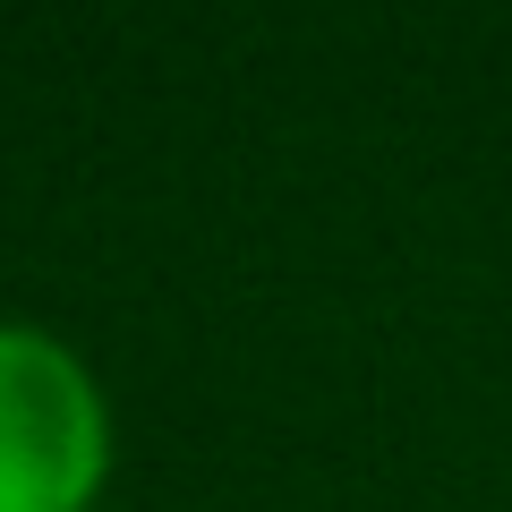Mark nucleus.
<instances>
[{
    "instance_id": "obj_1",
    "label": "nucleus",
    "mask_w": 512,
    "mask_h": 512,
    "mask_svg": "<svg viewBox=\"0 0 512 512\" xmlns=\"http://www.w3.org/2000/svg\"><path fill=\"white\" fill-rule=\"evenodd\" d=\"M111 470V410L43 325H0V512H86Z\"/></svg>"
}]
</instances>
